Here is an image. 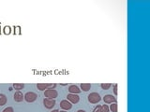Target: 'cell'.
I'll use <instances>...</instances> for the list:
<instances>
[{
  "label": "cell",
  "instance_id": "obj_15",
  "mask_svg": "<svg viewBox=\"0 0 150 112\" xmlns=\"http://www.w3.org/2000/svg\"><path fill=\"white\" fill-rule=\"evenodd\" d=\"M112 83H101L100 84V87L102 90H109L112 87Z\"/></svg>",
  "mask_w": 150,
  "mask_h": 112
},
{
  "label": "cell",
  "instance_id": "obj_17",
  "mask_svg": "<svg viewBox=\"0 0 150 112\" xmlns=\"http://www.w3.org/2000/svg\"><path fill=\"white\" fill-rule=\"evenodd\" d=\"M93 112H101V105H96L95 108L93 109Z\"/></svg>",
  "mask_w": 150,
  "mask_h": 112
},
{
  "label": "cell",
  "instance_id": "obj_18",
  "mask_svg": "<svg viewBox=\"0 0 150 112\" xmlns=\"http://www.w3.org/2000/svg\"><path fill=\"white\" fill-rule=\"evenodd\" d=\"M2 112H14V109L11 107H6Z\"/></svg>",
  "mask_w": 150,
  "mask_h": 112
},
{
  "label": "cell",
  "instance_id": "obj_19",
  "mask_svg": "<svg viewBox=\"0 0 150 112\" xmlns=\"http://www.w3.org/2000/svg\"><path fill=\"white\" fill-rule=\"evenodd\" d=\"M114 95H117V84H114Z\"/></svg>",
  "mask_w": 150,
  "mask_h": 112
},
{
  "label": "cell",
  "instance_id": "obj_12",
  "mask_svg": "<svg viewBox=\"0 0 150 112\" xmlns=\"http://www.w3.org/2000/svg\"><path fill=\"white\" fill-rule=\"evenodd\" d=\"M37 88L38 90H40V91L44 92L45 90H47V83H39V84L37 85Z\"/></svg>",
  "mask_w": 150,
  "mask_h": 112
},
{
  "label": "cell",
  "instance_id": "obj_4",
  "mask_svg": "<svg viewBox=\"0 0 150 112\" xmlns=\"http://www.w3.org/2000/svg\"><path fill=\"white\" fill-rule=\"evenodd\" d=\"M56 100L55 99H50V98H44L43 99V105L45 108L47 109H52V108L56 105Z\"/></svg>",
  "mask_w": 150,
  "mask_h": 112
},
{
  "label": "cell",
  "instance_id": "obj_1",
  "mask_svg": "<svg viewBox=\"0 0 150 112\" xmlns=\"http://www.w3.org/2000/svg\"><path fill=\"white\" fill-rule=\"evenodd\" d=\"M87 100H88L89 103H91V104H97L101 100V97L98 92H91V94L88 95Z\"/></svg>",
  "mask_w": 150,
  "mask_h": 112
},
{
  "label": "cell",
  "instance_id": "obj_20",
  "mask_svg": "<svg viewBox=\"0 0 150 112\" xmlns=\"http://www.w3.org/2000/svg\"><path fill=\"white\" fill-rule=\"evenodd\" d=\"M51 112H59V110L58 109H54V110H52Z\"/></svg>",
  "mask_w": 150,
  "mask_h": 112
},
{
  "label": "cell",
  "instance_id": "obj_21",
  "mask_svg": "<svg viewBox=\"0 0 150 112\" xmlns=\"http://www.w3.org/2000/svg\"><path fill=\"white\" fill-rule=\"evenodd\" d=\"M77 112H85V110H83V109H80V110H78Z\"/></svg>",
  "mask_w": 150,
  "mask_h": 112
},
{
  "label": "cell",
  "instance_id": "obj_22",
  "mask_svg": "<svg viewBox=\"0 0 150 112\" xmlns=\"http://www.w3.org/2000/svg\"><path fill=\"white\" fill-rule=\"evenodd\" d=\"M59 112H68V111H66V110H61V111H59Z\"/></svg>",
  "mask_w": 150,
  "mask_h": 112
},
{
  "label": "cell",
  "instance_id": "obj_16",
  "mask_svg": "<svg viewBox=\"0 0 150 112\" xmlns=\"http://www.w3.org/2000/svg\"><path fill=\"white\" fill-rule=\"evenodd\" d=\"M101 112H110L109 107L107 105H101Z\"/></svg>",
  "mask_w": 150,
  "mask_h": 112
},
{
  "label": "cell",
  "instance_id": "obj_3",
  "mask_svg": "<svg viewBox=\"0 0 150 112\" xmlns=\"http://www.w3.org/2000/svg\"><path fill=\"white\" fill-rule=\"evenodd\" d=\"M24 100L27 102V103H33L38 99V94L36 92H26L24 95Z\"/></svg>",
  "mask_w": 150,
  "mask_h": 112
},
{
  "label": "cell",
  "instance_id": "obj_10",
  "mask_svg": "<svg viewBox=\"0 0 150 112\" xmlns=\"http://www.w3.org/2000/svg\"><path fill=\"white\" fill-rule=\"evenodd\" d=\"M80 87H81V91L88 92V91H90V89H91V84L90 83H82V84L80 85Z\"/></svg>",
  "mask_w": 150,
  "mask_h": 112
},
{
  "label": "cell",
  "instance_id": "obj_13",
  "mask_svg": "<svg viewBox=\"0 0 150 112\" xmlns=\"http://www.w3.org/2000/svg\"><path fill=\"white\" fill-rule=\"evenodd\" d=\"M24 87V83H14L13 84V88L17 91H20V90H23Z\"/></svg>",
  "mask_w": 150,
  "mask_h": 112
},
{
  "label": "cell",
  "instance_id": "obj_14",
  "mask_svg": "<svg viewBox=\"0 0 150 112\" xmlns=\"http://www.w3.org/2000/svg\"><path fill=\"white\" fill-rule=\"evenodd\" d=\"M109 109L112 112H117V109H118V107H117V104L116 103H112L109 107Z\"/></svg>",
  "mask_w": 150,
  "mask_h": 112
},
{
  "label": "cell",
  "instance_id": "obj_6",
  "mask_svg": "<svg viewBox=\"0 0 150 112\" xmlns=\"http://www.w3.org/2000/svg\"><path fill=\"white\" fill-rule=\"evenodd\" d=\"M67 100L71 102V104H77L80 101V97L78 94H69L68 95H67Z\"/></svg>",
  "mask_w": 150,
  "mask_h": 112
},
{
  "label": "cell",
  "instance_id": "obj_2",
  "mask_svg": "<svg viewBox=\"0 0 150 112\" xmlns=\"http://www.w3.org/2000/svg\"><path fill=\"white\" fill-rule=\"evenodd\" d=\"M44 96H45V98L56 99L58 96V92L55 89H47L44 91Z\"/></svg>",
  "mask_w": 150,
  "mask_h": 112
},
{
  "label": "cell",
  "instance_id": "obj_5",
  "mask_svg": "<svg viewBox=\"0 0 150 112\" xmlns=\"http://www.w3.org/2000/svg\"><path fill=\"white\" fill-rule=\"evenodd\" d=\"M60 107H61L63 110L68 111V110H69V109H71L72 104H71L69 101H68V100L66 99V100H62L61 102H60Z\"/></svg>",
  "mask_w": 150,
  "mask_h": 112
},
{
  "label": "cell",
  "instance_id": "obj_9",
  "mask_svg": "<svg viewBox=\"0 0 150 112\" xmlns=\"http://www.w3.org/2000/svg\"><path fill=\"white\" fill-rule=\"evenodd\" d=\"M69 94H78L82 91H81V89H80L77 85H69Z\"/></svg>",
  "mask_w": 150,
  "mask_h": 112
},
{
  "label": "cell",
  "instance_id": "obj_8",
  "mask_svg": "<svg viewBox=\"0 0 150 112\" xmlns=\"http://www.w3.org/2000/svg\"><path fill=\"white\" fill-rule=\"evenodd\" d=\"M13 99L15 102H18V103H20V102H22L23 100H24V94L23 92H20V91H17L13 95Z\"/></svg>",
  "mask_w": 150,
  "mask_h": 112
},
{
  "label": "cell",
  "instance_id": "obj_11",
  "mask_svg": "<svg viewBox=\"0 0 150 112\" xmlns=\"http://www.w3.org/2000/svg\"><path fill=\"white\" fill-rule=\"evenodd\" d=\"M7 101H8V98L6 96L5 94H0V105H4L7 104Z\"/></svg>",
  "mask_w": 150,
  "mask_h": 112
},
{
  "label": "cell",
  "instance_id": "obj_7",
  "mask_svg": "<svg viewBox=\"0 0 150 112\" xmlns=\"http://www.w3.org/2000/svg\"><path fill=\"white\" fill-rule=\"evenodd\" d=\"M103 101L105 104H112L116 103V98L114 96L113 94H106L103 96Z\"/></svg>",
  "mask_w": 150,
  "mask_h": 112
}]
</instances>
